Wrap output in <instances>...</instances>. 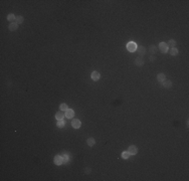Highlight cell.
Segmentation results:
<instances>
[{
	"label": "cell",
	"mask_w": 189,
	"mask_h": 181,
	"mask_svg": "<svg viewBox=\"0 0 189 181\" xmlns=\"http://www.w3.org/2000/svg\"><path fill=\"white\" fill-rule=\"evenodd\" d=\"M128 152L130 153V155H137V153H138V148H137V146L131 145V146L129 147V149H128Z\"/></svg>",
	"instance_id": "7"
},
{
	"label": "cell",
	"mask_w": 189,
	"mask_h": 181,
	"mask_svg": "<svg viewBox=\"0 0 189 181\" xmlns=\"http://www.w3.org/2000/svg\"><path fill=\"white\" fill-rule=\"evenodd\" d=\"M144 64H145V60H144V58H143L142 56H138V57L135 58V65L137 66H142Z\"/></svg>",
	"instance_id": "8"
},
{
	"label": "cell",
	"mask_w": 189,
	"mask_h": 181,
	"mask_svg": "<svg viewBox=\"0 0 189 181\" xmlns=\"http://www.w3.org/2000/svg\"><path fill=\"white\" fill-rule=\"evenodd\" d=\"M149 49H150L151 54H152V56H154V54H156L157 51H158V46H156V45H150Z\"/></svg>",
	"instance_id": "14"
},
{
	"label": "cell",
	"mask_w": 189,
	"mask_h": 181,
	"mask_svg": "<svg viewBox=\"0 0 189 181\" xmlns=\"http://www.w3.org/2000/svg\"><path fill=\"white\" fill-rule=\"evenodd\" d=\"M149 60H150V61H155L156 60V57H155V56H150V57H149Z\"/></svg>",
	"instance_id": "25"
},
{
	"label": "cell",
	"mask_w": 189,
	"mask_h": 181,
	"mask_svg": "<svg viewBox=\"0 0 189 181\" xmlns=\"http://www.w3.org/2000/svg\"><path fill=\"white\" fill-rule=\"evenodd\" d=\"M162 85H163V87L165 88V89H170V88L172 87V82L171 81H169V79H165L164 82L162 83Z\"/></svg>",
	"instance_id": "15"
},
{
	"label": "cell",
	"mask_w": 189,
	"mask_h": 181,
	"mask_svg": "<svg viewBox=\"0 0 189 181\" xmlns=\"http://www.w3.org/2000/svg\"><path fill=\"white\" fill-rule=\"evenodd\" d=\"M65 117V115L64 114V112L62 111H60V112H57L56 114H55V119L57 120V121H61V120H64V118Z\"/></svg>",
	"instance_id": "11"
},
{
	"label": "cell",
	"mask_w": 189,
	"mask_h": 181,
	"mask_svg": "<svg viewBox=\"0 0 189 181\" xmlns=\"http://www.w3.org/2000/svg\"><path fill=\"white\" fill-rule=\"evenodd\" d=\"M65 122L64 121V120H61V121H58L57 123H56V127L57 128H64L65 127Z\"/></svg>",
	"instance_id": "20"
},
{
	"label": "cell",
	"mask_w": 189,
	"mask_h": 181,
	"mask_svg": "<svg viewBox=\"0 0 189 181\" xmlns=\"http://www.w3.org/2000/svg\"><path fill=\"white\" fill-rule=\"evenodd\" d=\"M53 163L55 164V165L60 166L61 165V164H64V160H62V157L60 156V155H57V156H55L53 158Z\"/></svg>",
	"instance_id": "5"
},
{
	"label": "cell",
	"mask_w": 189,
	"mask_h": 181,
	"mask_svg": "<svg viewBox=\"0 0 189 181\" xmlns=\"http://www.w3.org/2000/svg\"><path fill=\"white\" fill-rule=\"evenodd\" d=\"M71 126H73V128H74V129H79L82 126V122L78 119H73V121H71Z\"/></svg>",
	"instance_id": "3"
},
{
	"label": "cell",
	"mask_w": 189,
	"mask_h": 181,
	"mask_svg": "<svg viewBox=\"0 0 189 181\" xmlns=\"http://www.w3.org/2000/svg\"><path fill=\"white\" fill-rule=\"evenodd\" d=\"M60 111L64 112V111H66V110H68L69 108H68V105L65 104V103H62V104L60 105Z\"/></svg>",
	"instance_id": "22"
},
{
	"label": "cell",
	"mask_w": 189,
	"mask_h": 181,
	"mask_svg": "<svg viewBox=\"0 0 189 181\" xmlns=\"http://www.w3.org/2000/svg\"><path fill=\"white\" fill-rule=\"evenodd\" d=\"M87 144H88V146L93 147V146L96 144V140H95V138H93V137H90V138L87 140Z\"/></svg>",
	"instance_id": "16"
},
{
	"label": "cell",
	"mask_w": 189,
	"mask_h": 181,
	"mask_svg": "<svg viewBox=\"0 0 189 181\" xmlns=\"http://www.w3.org/2000/svg\"><path fill=\"white\" fill-rule=\"evenodd\" d=\"M137 44L134 42V41H130V42H128L127 43V49L129 50L130 52H134V51H136L137 50Z\"/></svg>",
	"instance_id": "1"
},
{
	"label": "cell",
	"mask_w": 189,
	"mask_h": 181,
	"mask_svg": "<svg viewBox=\"0 0 189 181\" xmlns=\"http://www.w3.org/2000/svg\"><path fill=\"white\" fill-rule=\"evenodd\" d=\"M137 52H138V54H139V56L143 57L146 54V52H147L146 47H145V46H143V45L139 46V47H137Z\"/></svg>",
	"instance_id": "4"
},
{
	"label": "cell",
	"mask_w": 189,
	"mask_h": 181,
	"mask_svg": "<svg viewBox=\"0 0 189 181\" xmlns=\"http://www.w3.org/2000/svg\"><path fill=\"white\" fill-rule=\"evenodd\" d=\"M176 43H177V42H176V40L175 39H169V40H168L167 41V46H168V47H171V48H173V47H175V46H176Z\"/></svg>",
	"instance_id": "13"
},
{
	"label": "cell",
	"mask_w": 189,
	"mask_h": 181,
	"mask_svg": "<svg viewBox=\"0 0 189 181\" xmlns=\"http://www.w3.org/2000/svg\"><path fill=\"white\" fill-rule=\"evenodd\" d=\"M23 20H24V18L22 17L21 15H19V16H16V20H15V22L17 23V24H20V23H22V22H23Z\"/></svg>",
	"instance_id": "21"
},
{
	"label": "cell",
	"mask_w": 189,
	"mask_h": 181,
	"mask_svg": "<svg viewBox=\"0 0 189 181\" xmlns=\"http://www.w3.org/2000/svg\"><path fill=\"white\" fill-rule=\"evenodd\" d=\"M166 79V75L163 74V73H160V74H157V81H158V83H163Z\"/></svg>",
	"instance_id": "10"
},
{
	"label": "cell",
	"mask_w": 189,
	"mask_h": 181,
	"mask_svg": "<svg viewBox=\"0 0 189 181\" xmlns=\"http://www.w3.org/2000/svg\"><path fill=\"white\" fill-rule=\"evenodd\" d=\"M65 117L68 118V119H73V118L74 117V111L71 110V109H68V110L65 111Z\"/></svg>",
	"instance_id": "9"
},
{
	"label": "cell",
	"mask_w": 189,
	"mask_h": 181,
	"mask_svg": "<svg viewBox=\"0 0 189 181\" xmlns=\"http://www.w3.org/2000/svg\"><path fill=\"white\" fill-rule=\"evenodd\" d=\"M158 49L160 50L162 53H167V51L169 50V47L167 46L166 42H160L159 43V46H158Z\"/></svg>",
	"instance_id": "2"
},
{
	"label": "cell",
	"mask_w": 189,
	"mask_h": 181,
	"mask_svg": "<svg viewBox=\"0 0 189 181\" xmlns=\"http://www.w3.org/2000/svg\"><path fill=\"white\" fill-rule=\"evenodd\" d=\"M18 25H19V24H17L16 22H12V23H10V24H9V26H8V28H9V30H10V31H15V30H17Z\"/></svg>",
	"instance_id": "12"
},
{
	"label": "cell",
	"mask_w": 189,
	"mask_h": 181,
	"mask_svg": "<svg viewBox=\"0 0 189 181\" xmlns=\"http://www.w3.org/2000/svg\"><path fill=\"white\" fill-rule=\"evenodd\" d=\"M61 157H62V160H64V164L65 163H68L69 161V159H70L69 155L68 153H62V156Z\"/></svg>",
	"instance_id": "18"
},
{
	"label": "cell",
	"mask_w": 189,
	"mask_h": 181,
	"mask_svg": "<svg viewBox=\"0 0 189 181\" xmlns=\"http://www.w3.org/2000/svg\"><path fill=\"white\" fill-rule=\"evenodd\" d=\"M169 52H170V54H171L172 56H176L178 54V49L176 48V47H173V48H171L169 50Z\"/></svg>",
	"instance_id": "19"
},
{
	"label": "cell",
	"mask_w": 189,
	"mask_h": 181,
	"mask_svg": "<svg viewBox=\"0 0 189 181\" xmlns=\"http://www.w3.org/2000/svg\"><path fill=\"white\" fill-rule=\"evenodd\" d=\"M7 20H8V21H10L11 23L14 22V20H16V16L13 13H9L7 15Z\"/></svg>",
	"instance_id": "17"
},
{
	"label": "cell",
	"mask_w": 189,
	"mask_h": 181,
	"mask_svg": "<svg viewBox=\"0 0 189 181\" xmlns=\"http://www.w3.org/2000/svg\"><path fill=\"white\" fill-rule=\"evenodd\" d=\"M91 78H92V79H93V81H95V82H98L99 79H100V78H101V74H100V73H99V71L94 70L93 73L91 74Z\"/></svg>",
	"instance_id": "6"
},
{
	"label": "cell",
	"mask_w": 189,
	"mask_h": 181,
	"mask_svg": "<svg viewBox=\"0 0 189 181\" xmlns=\"http://www.w3.org/2000/svg\"><path fill=\"white\" fill-rule=\"evenodd\" d=\"M91 172H92V168H91V167L85 168V174H90Z\"/></svg>",
	"instance_id": "24"
},
{
	"label": "cell",
	"mask_w": 189,
	"mask_h": 181,
	"mask_svg": "<svg viewBox=\"0 0 189 181\" xmlns=\"http://www.w3.org/2000/svg\"><path fill=\"white\" fill-rule=\"evenodd\" d=\"M129 157H130V153L128 151H124V152L122 153V158L123 159H128Z\"/></svg>",
	"instance_id": "23"
}]
</instances>
